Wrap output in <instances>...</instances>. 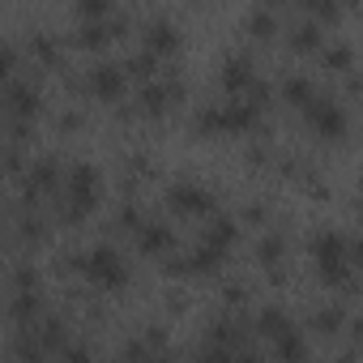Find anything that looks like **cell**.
Segmentation results:
<instances>
[{
  "mask_svg": "<svg viewBox=\"0 0 363 363\" xmlns=\"http://www.w3.org/2000/svg\"><path fill=\"white\" fill-rule=\"evenodd\" d=\"M103 197V179L94 171V162H73L65 171V189H60V218L65 223H82Z\"/></svg>",
  "mask_w": 363,
  "mask_h": 363,
  "instance_id": "obj_1",
  "label": "cell"
},
{
  "mask_svg": "<svg viewBox=\"0 0 363 363\" xmlns=\"http://www.w3.org/2000/svg\"><path fill=\"white\" fill-rule=\"evenodd\" d=\"M179 99H184V77H179L175 69H167V73H158L154 82H141V90H137V111H141V116H162V111H171Z\"/></svg>",
  "mask_w": 363,
  "mask_h": 363,
  "instance_id": "obj_2",
  "label": "cell"
},
{
  "mask_svg": "<svg viewBox=\"0 0 363 363\" xmlns=\"http://www.w3.org/2000/svg\"><path fill=\"white\" fill-rule=\"evenodd\" d=\"M43 107V86L39 73H18L5 82V120H35V111Z\"/></svg>",
  "mask_w": 363,
  "mask_h": 363,
  "instance_id": "obj_3",
  "label": "cell"
},
{
  "mask_svg": "<svg viewBox=\"0 0 363 363\" xmlns=\"http://www.w3.org/2000/svg\"><path fill=\"white\" fill-rule=\"evenodd\" d=\"M86 278L94 286H103V291H120L128 282V265H124L120 248L116 244H94L86 252Z\"/></svg>",
  "mask_w": 363,
  "mask_h": 363,
  "instance_id": "obj_4",
  "label": "cell"
},
{
  "mask_svg": "<svg viewBox=\"0 0 363 363\" xmlns=\"http://www.w3.org/2000/svg\"><path fill=\"white\" fill-rule=\"evenodd\" d=\"M56 189H65L60 158H56V154L30 158V167H26V175H22V206H35L39 197H48V193H56Z\"/></svg>",
  "mask_w": 363,
  "mask_h": 363,
  "instance_id": "obj_5",
  "label": "cell"
},
{
  "mask_svg": "<svg viewBox=\"0 0 363 363\" xmlns=\"http://www.w3.org/2000/svg\"><path fill=\"white\" fill-rule=\"evenodd\" d=\"M124 82H128V73H124L120 60H99V65L86 69L82 90L94 94V99H103V103H120L124 99Z\"/></svg>",
  "mask_w": 363,
  "mask_h": 363,
  "instance_id": "obj_6",
  "label": "cell"
},
{
  "mask_svg": "<svg viewBox=\"0 0 363 363\" xmlns=\"http://www.w3.org/2000/svg\"><path fill=\"white\" fill-rule=\"evenodd\" d=\"M167 206L175 214H197V218H214V193L206 184H197V179H175V184L167 189Z\"/></svg>",
  "mask_w": 363,
  "mask_h": 363,
  "instance_id": "obj_7",
  "label": "cell"
},
{
  "mask_svg": "<svg viewBox=\"0 0 363 363\" xmlns=\"http://www.w3.org/2000/svg\"><path fill=\"white\" fill-rule=\"evenodd\" d=\"M303 111H308V124H312V133H316V137L337 141V137L346 133V111H342V103H337L333 94H316Z\"/></svg>",
  "mask_w": 363,
  "mask_h": 363,
  "instance_id": "obj_8",
  "label": "cell"
},
{
  "mask_svg": "<svg viewBox=\"0 0 363 363\" xmlns=\"http://www.w3.org/2000/svg\"><path fill=\"white\" fill-rule=\"evenodd\" d=\"M218 77H223V86H227L231 94H244V90L257 82V65H252V56H248L244 48H231V52L223 56Z\"/></svg>",
  "mask_w": 363,
  "mask_h": 363,
  "instance_id": "obj_9",
  "label": "cell"
},
{
  "mask_svg": "<svg viewBox=\"0 0 363 363\" xmlns=\"http://www.w3.org/2000/svg\"><path fill=\"white\" fill-rule=\"evenodd\" d=\"M141 48L145 52H154V56H171L175 48H179V26L171 22V18H150L145 26H141Z\"/></svg>",
  "mask_w": 363,
  "mask_h": 363,
  "instance_id": "obj_10",
  "label": "cell"
},
{
  "mask_svg": "<svg viewBox=\"0 0 363 363\" xmlns=\"http://www.w3.org/2000/svg\"><path fill=\"white\" fill-rule=\"evenodd\" d=\"M124 26H128V18L116 9V13L103 18V22H77V35H73V39H77V48H107Z\"/></svg>",
  "mask_w": 363,
  "mask_h": 363,
  "instance_id": "obj_11",
  "label": "cell"
},
{
  "mask_svg": "<svg viewBox=\"0 0 363 363\" xmlns=\"http://www.w3.org/2000/svg\"><path fill=\"white\" fill-rule=\"evenodd\" d=\"M252 128H261V111L244 94L223 99V133H252Z\"/></svg>",
  "mask_w": 363,
  "mask_h": 363,
  "instance_id": "obj_12",
  "label": "cell"
},
{
  "mask_svg": "<svg viewBox=\"0 0 363 363\" xmlns=\"http://www.w3.org/2000/svg\"><path fill=\"white\" fill-rule=\"evenodd\" d=\"M133 240H137V248L150 252V257H171V252H175V235H171L167 223H141V231H137Z\"/></svg>",
  "mask_w": 363,
  "mask_h": 363,
  "instance_id": "obj_13",
  "label": "cell"
},
{
  "mask_svg": "<svg viewBox=\"0 0 363 363\" xmlns=\"http://www.w3.org/2000/svg\"><path fill=\"white\" fill-rule=\"evenodd\" d=\"M13 235L22 244H43L48 240V218L39 214V206H18L13 214Z\"/></svg>",
  "mask_w": 363,
  "mask_h": 363,
  "instance_id": "obj_14",
  "label": "cell"
},
{
  "mask_svg": "<svg viewBox=\"0 0 363 363\" xmlns=\"http://www.w3.org/2000/svg\"><path fill=\"white\" fill-rule=\"evenodd\" d=\"M26 52H30V60H35V65L56 69V65H60V35H56V30H30Z\"/></svg>",
  "mask_w": 363,
  "mask_h": 363,
  "instance_id": "obj_15",
  "label": "cell"
},
{
  "mask_svg": "<svg viewBox=\"0 0 363 363\" xmlns=\"http://www.w3.org/2000/svg\"><path fill=\"white\" fill-rule=\"evenodd\" d=\"M201 240H206V244H214L218 252H231V244L240 240V218H231V214H214V218H206Z\"/></svg>",
  "mask_w": 363,
  "mask_h": 363,
  "instance_id": "obj_16",
  "label": "cell"
},
{
  "mask_svg": "<svg viewBox=\"0 0 363 363\" xmlns=\"http://www.w3.org/2000/svg\"><path fill=\"white\" fill-rule=\"evenodd\" d=\"M223 261H227V252H218V248L206 244V240H197V244L189 248V274H218Z\"/></svg>",
  "mask_w": 363,
  "mask_h": 363,
  "instance_id": "obj_17",
  "label": "cell"
},
{
  "mask_svg": "<svg viewBox=\"0 0 363 363\" xmlns=\"http://www.w3.org/2000/svg\"><path fill=\"white\" fill-rule=\"evenodd\" d=\"M286 329H295V325H291V316H286V308H282V303H269V308H261V316H257V333H261V337L278 342Z\"/></svg>",
  "mask_w": 363,
  "mask_h": 363,
  "instance_id": "obj_18",
  "label": "cell"
},
{
  "mask_svg": "<svg viewBox=\"0 0 363 363\" xmlns=\"http://www.w3.org/2000/svg\"><path fill=\"white\" fill-rule=\"evenodd\" d=\"M274 359L278 363H308V337L299 329H286L278 342H274Z\"/></svg>",
  "mask_w": 363,
  "mask_h": 363,
  "instance_id": "obj_19",
  "label": "cell"
},
{
  "mask_svg": "<svg viewBox=\"0 0 363 363\" xmlns=\"http://www.w3.org/2000/svg\"><path fill=\"white\" fill-rule=\"evenodd\" d=\"M316 333H342L346 325H350V316H346V308L342 303H320L316 312H312V320H308Z\"/></svg>",
  "mask_w": 363,
  "mask_h": 363,
  "instance_id": "obj_20",
  "label": "cell"
},
{
  "mask_svg": "<svg viewBox=\"0 0 363 363\" xmlns=\"http://www.w3.org/2000/svg\"><path fill=\"white\" fill-rule=\"evenodd\" d=\"M286 43H291V52H312V48H320V22L299 18V22L286 30Z\"/></svg>",
  "mask_w": 363,
  "mask_h": 363,
  "instance_id": "obj_21",
  "label": "cell"
},
{
  "mask_svg": "<svg viewBox=\"0 0 363 363\" xmlns=\"http://www.w3.org/2000/svg\"><path fill=\"white\" fill-rule=\"evenodd\" d=\"M282 99L295 103V107H308V103L316 99L312 77H308V73H286V77H282Z\"/></svg>",
  "mask_w": 363,
  "mask_h": 363,
  "instance_id": "obj_22",
  "label": "cell"
},
{
  "mask_svg": "<svg viewBox=\"0 0 363 363\" xmlns=\"http://www.w3.org/2000/svg\"><path fill=\"white\" fill-rule=\"evenodd\" d=\"M282 257H286V240H282V231H265V235L257 240V261H261L265 269H282Z\"/></svg>",
  "mask_w": 363,
  "mask_h": 363,
  "instance_id": "obj_23",
  "label": "cell"
},
{
  "mask_svg": "<svg viewBox=\"0 0 363 363\" xmlns=\"http://www.w3.org/2000/svg\"><path fill=\"white\" fill-rule=\"evenodd\" d=\"M244 26H248V35H257V39H274V30H278L274 5H252L248 18H244Z\"/></svg>",
  "mask_w": 363,
  "mask_h": 363,
  "instance_id": "obj_24",
  "label": "cell"
},
{
  "mask_svg": "<svg viewBox=\"0 0 363 363\" xmlns=\"http://www.w3.org/2000/svg\"><path fill=\"white\" fill-rule=\"evenodd\" d=\"M320 60H325V69H333V73H350V65H354V48H350L346 39H333V43L320 48Z\"/></svg>",
  "mask_w": 363,
  "mask_h": 363,
  "instance_id": "obj_25",
  "label": "cell"
},
{
  "mask_svg": "<svg viewBox=\"0 0 363 363\" xmlns=\"http://www.w3.org/2000/svg\"><path fill=\"white\" fill-rule=\"evenodd\" d=\"M13 316H18L22 325H35L39 316H48V312H43V295H39V291H13Z\"/></svg>",
  "mask_w": 363,
  "mask_h": 363,
  "instance_id": "obj_26",
  "label": "cell"
},
{
  "mask_svg": "<svg viewBox=\"0 0 363 363\" xmlns=\"http://www.w3.org/2000/svg\"><path fill=\"white\" fill-rule=\"evenodd\" d=\"M193 133H201V137H218V133H223V103H206V107H197V111H193Z\"/></svg>",
  "mask_w": 363,
  "mask_h": 363,
  "instance_id": "obj_27",
  "label": "cell"
},
{
  "mask_svg": "<svg viewBox=\"0 0 363 363\" xmlns=\"http://www.w3.org/2000/svg\"><path fill=\"white\" fill-rule=\"evenodd\" d=\"M154 69H158V56L145 52V48H137V52L124 60V73H128V77H141V82H154V77H158Z\"/></svg>",
  "mask_w": 363,
  "mask_h": 363,
  "instance_id": "obj_28",
  "label": "cell"
},
{
  "mask_svg": "<svg viewBox=\"0 0 363 363\" xmlns=\"http://www.w3.org/2000/svg\"><path fill=\"white\" fill-rule=\"evenodd\" d=\"M299 13L312 22H333V18H342V5H333V0H303Z\"/></svg>",
  "mask_w": 363,
  "mask_h": 363,
  "instance_id": "obj_29",
  "label": "cell"
},
{
  "mask_svg": "<svg viewBox=\"0 0 363 363\" xmlns=\"http://www.w3.org/2000/svg\"><path fill=\"white\" fill-rule=\"evenodd\" d=\"M141 223H145V218H141V206H137V201H124V206L116 210V227H120V231H133V235H137Z\"/></svg>",
  "mask_w": 363,
  "mask_h": 363,
  "instance_id": "obj_30",
  "label": "cell"
},
{
  "mask_svg": "<svg viewBox=\"0 0 363 363\" xmlns=\"http://www.w3.org/2000/svg\"><path fill=\"white\" fill-rule=\"evenodd\" d=\"M244 99H248V103H252V107H257V111H265V107H269V99H274V86H269V82H261V77H257V82H252V86H248V90H244Z\"/></svg>",
  "mask_w": 363,
  "mask_h": 363,
  "instance_id": "obj_31",
  "label": "cell"
},
{
  "mask_svg": "<svg viewBox=\"0 0 363 363\" xmlns=\"http://www.w3.org/2000/svg\"><path fill=\"white\" fill-rule=\"evenodd\" d=\"M13 291H39V269L35 265H18L13 269Z\"/></svg>",
  "mask_w": 363,
  "mask_h": 363,
  "instance_id": "obj_32",
  "label": "cell"
},
{
  "mask_svg": "<svg viewBox=\"0 0 363 363\" xmlns=\"http://www.w3.org/2000/svg\"><path fill=\"white\" fill-rule=\"evenodd\" d=\"M60 359H65V363H94L90 346H86V342H73V337H69V346L60 350Z\"/></svg>",
  "mask_w": 363,
  "mask_h": 363,
  "instance_id": "obj_33",
  "label": "cell"
},
{
  "mask_svg": "<svg viewBox=\"0 0 363 363\" xmlns=\"http://www.w3.org/2000/svg\"><path fill=\"white\" fill-rule=\"evenodd\" d=\"M248 295H252V291H248V282H235V278H231V282H227V291H223V299H227V303H248Z\"/></svg>",
  "mask_w": 363,
  "mask_h": 363,
  "instance_id": "obj_34",
  "label": "cell"
},
{
  "mask_svg": "<svg viewBox=\"0 0 363 363\" xmlns=\"http://www.w3.org/2000/svg\"><path fill=\"white\" fill-rule=\"evenodd\" d=\"M231 363H265V359H261V350H257V346H240V350L231 354Z\"/></svg>",
  "mask_w": 363,
  "mask_h": 363,
  "instance_id": "obj_35",
  "label": "cell"
},
{
  "mask_svg": "<svg viewBox=\"0 0 363 363\" xmlns=\"http://www.w3.org/2000/svg\"><path fill=\"white\" fill-rule=\"evenodd\" d=\"M244 223H265V201H248L244 206Z\"/></svg>",
  "mask_w": 363,
  "mask_h": 363,
  "instance_id": "obj_36",
  "label": "cell"
},
{
  "mask_svg": "<svg viewBox=\"0 0 363 363\" xmlns=\"http://www.w3.org/2000/svg\"><path fill=\"white\" fill-rule=\"evenodd\" d=\"M77 124H82V111H60V116H56V128H65V133L77 128Z\"/></svg>",
  "mask_w": 363,
  "mask_h": 363,
  "instance_id": "obj_37",
  "label": "cell"
},
{
  "mask_svg": "<svg viewBox=\"0 0 363 363\" xmlns=\"http://www.w3.org/2000/svg\"><path fill=\"white\" fill-rule=\"evenodd\" d=\"M346 329H350V346H354V350H363V316H354Z\"/></svg>",
  "mask_w": 363,
  "mask_h": 363,
  "instance_id": "obj_38",
  "label": "cell"
},
{
  "mask_svg": "<svg viewBox=\"0 0 363 363\" xmlns=\"http://www.w3.org/2000/svg\"><path fill=\"white\" fill-rule=\"evenodd\" d=\"M350 261L359 265V274H363V235H354L350 240Z\"/></svg>",
  "mask_w": 363,
  "mask_h": 363,
  "instance_id": "obj_39",
  "label": "cell"
},
{
  "mask_svg": "<svg viewBox=\"0 0 363 363\" xmlns=\"http://www.w3.org/2000/svg\"><path fill=\"white\" fill-rule=\"evenodd\" d=\"M329 363H359V350H354V346H346V350H342V354H333Z\"/></svg>",
  "mask_w": 363,
  "mask_h": 363,
  "instance_id": "obj_40",
  "label": "cell"
},
{
  "mask_svg": "<svg viewBox=\"0 0 363 363\" xmlns=\"http://www.w3.org/2000/svg\"><path fill=\"white\" fill-rule=\"evenodd\" d=\"M150 363H175V359H171V354H167V350H158V354H154V359H150Z\"/></svg>",
  "mask_w": 363,
  "mask_h": 363,
  "instance_id": "obj_41",
  "label": "cell"
},
{
  "mask_svg": "<svg viewBox=\"0 0 363 363\" xmlns=\"http://www.w3.org/2000/svg\"><path fill=\"white\" fill-rule=\"evenodd\" d=\"M359 210H363V189H359Z\"/></svg>",
  "mask_w": 363,
  "mask_h": 363,
  "instance_id": "obj_42",
  "label": "cell"
},
{
  "mask_svg": "<svg viewBox=\"0 0 363 363\" xmlns=\"http://www.w3.org/2000/svg\"><path fill=\"white\" fill-rule=\"evenodd\" d=\"M116 363H124V359H116Z\"/></svg>",
  "mask_w": 363,
  "mask_h": 363,
  "instance_id": "obj_43",
  "label": "cell"
}]
</instances>
